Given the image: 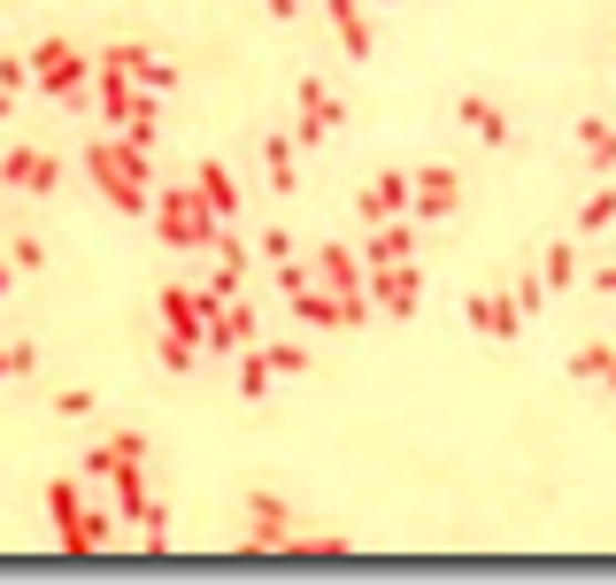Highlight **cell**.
<instances>
[{"label":"cell","instance_id":"4fadbf2b","mask_svg":"<svg viewBox=\"0 0 616 585\" xmlns=\"http://www.w3.org/2000/svg\"><path fill=\"white\" fill-rule=\"evenodd\" d=\"M370 270H386V263H409V224L393 216V224H370V255H362Z\"/></svg>","mask_w":616,"mask_h":585},{"label":"cell","instance_id":"ac0fdd59","mask_svg":"<svg viewBox=\"0 0 616 585\" xmlns=\"http://www.w3.org/2000/svg\"><path fill=\"white\" fill-rule=\"evenodd\" d=\"M193 185H201V201H208L216 216H239V193H232V177H224L216 162H201V177H193Z\"/></svg>","mask_w":616,"mask_h":585},{"label":"cell","instance_id":"83f0119b","mask_svg":"<svg viewBox=\"0 0 616 585\" xmlns=\"http://www.w3.org/2000/svg\"><path fill=\"white\" fill-rule=\"evenodd\" d=\"M270 370H278V378H294V370H308V347H270Z\"/></svg>","mask_w":616,"mask_h":585},{"label":"cell","instance_id":"e0dca14e","mask_svg":"<svg viewBox=\"0 0 616 585\" xmlns=\"http://www.w3.org/2000/svg\"><path fill=\"white\" fill-rule=\"evenodd\" d=\"M294 154H301L294 140H263V177H270L278 193H294V177H301V170H294Z\"/></svg>","mask_w":616,"mask_h":585},{"label":"cell","instance_id":"30bf717a","mask_svg":"<svg viewBox=\"0 0 616 585\" xmlns=\"http://www.w3.org/2000/svg\"><path fill=\"white\" fill-rule=\"evenodd\" d=\"M0 177L23 185V193H54V185H62V162L39 154V146H23V154H0Z\"/></svg>","mask_w":616,"mask_h":585},{"label":"cell","instance_id":"5b68a950","mask_svg":"<svg viewBox=\"0 0 616 585\" xmlns=\"http://www.w3.org/2000/svg\"><path fill=\"white\" fill-rule=\"evenodd\" d=\"M247 547L270 555V547H294V509L270 501V493H247Z\"/></svg>","mask_w":616,"mask_h":585},{"label":"cell","instance_id":"2e32d148","mask_svg":"<svg viewBox=\"0 0 616 585\" xmlns=\"http://www.w3.org/2000/svg\"><path fill=\"white\" fill-rule=\"evenodd\" d=\"M39 70H47V93H70L78 101V54L70 47H39Z\"/></svg>","mask_w":616,"mask_h":585},{"label":"cell","instance_id":"cb8c5ba5","mask_svg":"<svg viewBox=\"0 0 616 585\" xmlns=\"http://www.w3.org/2000/svg\"><path fill=\"white\" fill-rule=\"evenodd\" d=\"M193 355H201V339H193V331H170V324H162V370H185Z\"/></svg>","mask_w":616,"mask_h":585},{"label":"cell","instance_id":"f1b7e54d","mask_svg":"<svg viewBox=\"0 0 616 585\" xmlns=\"http://www.w3.org/2000/svg\"><path fill=\"white\" fill-rule=\"evenodd\" d=\"M540 300H547V278H524V286H516V308H524V324L540 316Z\"/></svg>","mask_w":616,"mask_h":585},{"label":"cell","instance_id":"d4e9b609","mask_svg":"<svg viewBox=\"0 0 616 585\" xmlns=\"http://www.w3.org/2000/svg\"><path fill=\"white\" fill-rule=\"evenodd\" d=\"M609 362H616L609 339H594V347H578V355H571V370H578V378H609Z\"/></svg>","mask_w":616,"mask_h":585},{"label":"cell","instance_id":"1f68e13d","mask_svg":"<svg viewBox=\"0 0 616 585\" xmlns=\"http://www.w3.org/2000/svg\"><path fill=\"white\" fill-rule=\"evenodd\" d=\"M270 16H294V0H270Z\"/></svg>","mask_w":616,"mask_h":585},{"label":"cell","instance_id":"9a60e30c","mask_svg":"<svg viewBox=\"0 0 616 585\" xmlns=\"http://www.w3.org/2000/svg\"><path fill=\"white\" fill-rule=\"evenodd\" d=\"M462 124H470V132H478L485 146H501V140H509V116H501L493 101H478V93H462Z\"/></svg>","mask_w":616,"mask_h":585},{"label":"cell","instance_id":"4dcf8cb0","mask_svg":"<svg viewBox=\"0 0 616 585\" xmlns=\"http://www.w3.org/2000/svg\"><path fill=\"white\" fill-rule=\"evenodd\" d=\"M594 292H609V300H616V263H609V270H594Z\"/></svg>","mask_w":616,"mask_h":585},{"label":"cell","instance_id":"ba28073f","mask_svg":"<svg viewBox=\"0 0 616 585\" xmlns=\"http://www.w3.org/2000/svg\"><path fill=\"white\" fill-rule=\"evenodd\" d=\"M417 292H424L417 263H386V270H370V300H378L386 316H409V308H417Z\"/></svg>","mask_w":616,"mask_h":585},{"label":"cell","instance_id":"7c38bea8","mask_svg":"<svg viewBox=\"0 0 616 585\" xmlns=\"http://www.w3.org/2000/svg\"><path fill=\"white\" fill-rule=\"evenodd\" d=\"M140 454H147V439H140V432H116V439H101V447L85 454V478H116V470H124V462H140Z\"/></svg>","mask_w":616,"mask_h":585},{"label":"cell","instance_id":"5bb4252c","mask_svg":"<svg viewBox=\"0 0 616 585\" xmlns=\"http://www.w3.org/2000/svg\"><path fill=\"white\" fill-rule=\"evenodd\" d=\"M578 146H586V170H594V177H609V170H616V132L602 124V116L578 124Z\"/></svg>","mask_w":616,"mask_h":585},{"label":"cell","instance_id":"6da1fadb","mask_svg":"<svg viewBox=\"0 0 616 585\" xmlns=\"http://www.w3.org/2000/svg\"><path fill=\"white\" fill-rule=\"evenodd\" d=\"M154 232L170 239V247H216V232H224V216L201 201V185L185 193V185H170L162 201H154Z\"/></svg>","mask_w":616,"mask_h":585},{"label":"cell","instance_id":"3957f363","mask_svg":"<svg viewBox=\"0 0 616 585\" xmlns=\"http://www.w3.org/2000/svg\"><path fill=\"white\" fill-rule=\"evenodd\" d=\"M462 316H470L478 339H524V308H516V292H470Z\"/></svg>","mask_w":616,"mask_h":585},{"label":"cell","instance_id":"d6986e66","mask_svg":"<svg viewBox=\"0 0 616 585\" xmlns=\"http://www.w3.org/2000/svg\"><path fill=\"white\" fill-rule=\"evenodd\" d=\"M270 378H278V370H270V355H263V347H239V393H247V401H263V393H270Z\"/></svg>","mask_w":616,"mask_h":585},{"label":"cell","instance_id":"7402d4cb","mask_svg":"<svg viewBox=\"0 0 616 585\" xmlns=\"http://www.w3.org/2000/svg\"><path fill=\"white\" fill-rule=\"evenodd\" d=\"M109 70H124V78H147L154 93H162V85H170V70H162V62H154V54H140V47H116V54H109Z\"/></svg>","mask_w":616,"mask_h":585},{"label":"cell","instance_id":"603a6c76","mask_svg":"<svg viewBox=\"0 0 616 585\" xmlns=\"http://www.w3.org/2000/svg\"><path fill=\"white\" fill-rule=\"evenodd\" d=\"M609 224H616V185H602V193L578 208V232H609Z\"/></svg>","mask_w":616,"mask_h":585},{"label":"cell","instance_id":"484cf974","mask_svg":"<svg viewBox=\"0 0 616 585\" xmlns=\"http://www.w3.org/2000/svg\"><path fill=\"white\" fill-rule=\"evenodd\" d=\"M39 370V347H0V378H31Z\"/></svg>","mask_w":616,"mask_h":585},{"label":"cell","instance_id":"8fae6325","mask_svg":"<svg viewBox=\"0 0 616 585\" xmlns=\"http://www.w3.org/2000/svg\"><path fill=\"white\" fill-rule=\"evenodd\" d=\"M316 278H324V286L339 292V300H355V292H370V270H362V263H355L347 247H324V255H316Z\"/></svg>","mask_w":616,"mask_h":585},{"label":"cell","instance_id":"44dd1931","mask_svg":"<svg viewBox=\"0 0 616 585\" xmlns=\"http://www.w3.org/2000/svg\"><path fill=\"white\" fill-rule=\"evenodd\" d=\"M540 278H547V292L578 286V247H571V239H555V247H547V263H540Z\"/></svg>","mask_w":616,"mask_h":585},{"label":"cell","instance_id":"277c9868","mask_svg":"<svg viewBox=\"0 0 616 585\" xmlns=\"http://www.w3.org/2000/svg\"><path fill=\"white\" fill-rule=\"evenodd\" d=\"M409 185H417V193H409V224L455 216V201H462V177H455V170H440V162H432V170H417Z\"/></svg>","mask_w":616,"mask_h":585},{"label":"cell","instance_id":"4316f807","mask_svg":"<svg viewBox=\"0 0 616 585\" xmlns=\"http://www.w3.org/2000/svg\"><path fill=\"white\" fill-rule=\"evenodd\" d=\"M263 255H270V263H294V232L270 224V232H263Z\"/></svg>","mask_w":616,"mask_h":585},{"label":"cell","instance_id":"f546056e","mask_svg":"<svg viewBox=\"0 0 616 585\" xmlns=\"http://www.w3.org/2000/svg\"><path fill=\"white\" fill-rule=\"evenodd\" d=\"M54 409H62V417H70V424H78V417H93V393H85V386H70V393H62V401H54Z\"/></svg>","mask_w":616,"mask_h":585},{"label":"cell","instance_id":"9c48e42d","mask_svg":"<svg viewBox=\"0 0 616 585\" xmlns=\"http://www.w3.org/2000/svg\"><path fill=\"white\" fill-rule=\"evenodd\" d=\"M339 116H347L339 93L308 78V85H301V140H294V146H324V132H339Z\"/></svg>","mask_w":616,"mask_h":585},{"label":"cell","instance_id":"836d02e7","mask_svg":"<svg viewBox=\"0 0 616 585\" xmlns=\"http://www.w3.org/2000/svg\"><path fill=\"white\" fill-rule=\"evenodd\" d=\"M602 386H609V393H616V362H609V378H602Z\"/></svg>","mask_w":616,"mask_h":585},{"label":"cell","instance_id":"52a82bcc","mask_svg":"<svg viewBox=\"0 0 616 585\" xmlns=\"http://www.w3.org/2000/svg\"><path fill=\"white\" fill-rule=\"evenodd\" d=\"M409 170H378L370 177V193H362V224H393V216H409Z\"/></svg>","mask_w":616,"mask_h":585},{"label":"cell","instance_id":"ffe728a7","mask_svg":"<svg viewBox=\"0 0 616 585\" xmlns=\"http://www.w3.org/2000/svg\"><path fill=\"white\" fill-rule=\"evenodd\" d=\"M331 23H339V47H347V54L362 62V54H370V31H362V8H355V0H331Z\"/></svg>","mask_w":616,"mask_h":585},{"label":"cell","instance_id":"d6a6232c","mask_svg":"<svg viewBox=\"0 0 616 585\" xmlns=\"http://www.w3.org/2000/svg\"><path fill=\"white\" fill-rule=\"evenodd\" d=\"M8 286H16V278H8V263H0V292H8Z\"/></svg>","mask_w":616,"mask_h":585},{"label":"cell","instance_id":"7a4b0ae2","mask_svg":"<svg viewBox=\"0 0 616 585\" xmlns=\"http://www.w3.org/2000/svg\"><path fill=\"white\" fill-rule=\"evenodd\" d=\"M47 509H54V532H62V547H70V555L109 547V532H101V524H116V516H85V501H78V485H70V478H54V485H47Z\"/></svg>","mask_w":616,"mask_h":585},{"label":"cell","instance_id":"8992f818","mask_svg":"<svg viewBox=\"0 0 616 585\" xmlns=\"http://www.w3.org/2000/svg\"><path fill=\"white\" fill-rule=\"evenodd\" d=\"M201 347H232V355L255 347V308H247L239 292H232V300L216 292V300H208V339H201Z\"/></svg>","mask_w":616,"mask_h":585}]
</instances>
